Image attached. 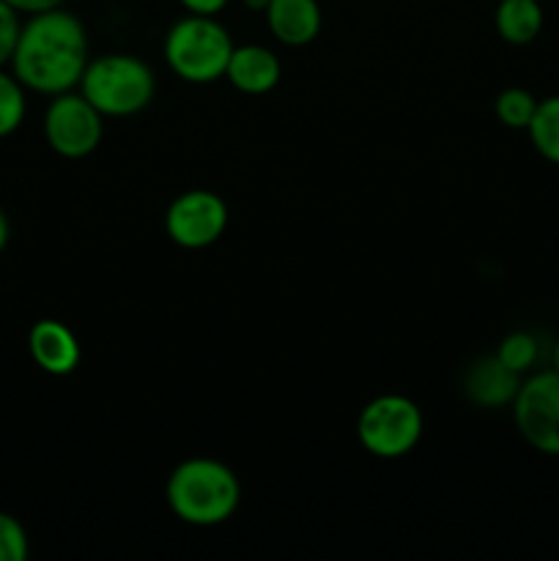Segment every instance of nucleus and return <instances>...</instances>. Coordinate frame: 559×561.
I'll return each instance as SVG.
<instances>
[{
	"instance_id": "obj_21",
	"label": "nucleus",
	"mask_w": 559,
	"mask_h": 561,
	"mask_svg": "<svg viewBox=\"0 0 559 561\" xmlns=\"http://www.w3.org/2000/svg\"><path fill=\"white\" fill-rule=\"evenodd\" d=\"M181 5H184L190 14H206V16H214L219 14V11L228 5V0H179Z\"/></svg>"
},
{
	"instance_id": "obj_11",
	"label": "nucleus",
	"mask_w": 559,
	"mask_h": 561,
	"mask_svg": "<svg viewBox=\"0 0 559 561\" xmlns=\"http://www.w3.org/2000/svg\"><path fill=\"white\" fill-rule=\"evenodd\" d=\"M225 77H228L236 91L247 93V96H263V93L277 88L280 77H283V66H280V58L269 47L241 44L230 53Z\"/></svg>"
},
{
	"instance_id": "obj_10",
	"label": "nucleus",
	"mask_w": 559,
	"mask_h": 561,
	"mask_svg": "<svg viewBox=\"0 0 559 561\" xmlns=\"http://www.w3.org/2000/svg\"><path fill=\"white\" fill-rule=\"evenodd\" d=\"M521 381L524 378L502 365V359L493 354L471 362L464 376V392L480 409H502V405H513Z\"/></svg>"
},
{
	"instance_id": "obj_8",
	"label": "nucleus",
	"mask_w": 559,
	"mask_h": 561,
	"mask_svg": "<svg viewBox=\"0 0 559 561\" xmlns=\"http://www.w3.org/2000/svg\"><path fill=\"white\" fill-rule=\"evenodd\" d=\"M228 228V206L212 190H186L164 211L170 241L184 250H206L223 239Z\"/></svg>"
},
{
	"instance_id": "obj_19",
	"label": "nucleus",
	"mask_w": 559,
	"mask_h": 561,
	"mask_svg": "<svg viewBox=\"0 0 559 561\" xmlns=\"http://www.w3.org/2000/svg\"><path fill=\"white\" fill-rule=\"evenodd\" d=\"M20 31V11H16L14 5L5 3V0H0V69H3L5 64H11V55H14Z\"/></svg>"
},
{
	"instance_id": "obj_13",
	"label": "nucleus",
	"mask_w": 559,
	"mask_h": 561,
	"mask_svg": "<svg viewBox=\"0 0 559 561\" xmlns=\"http://www.w3.org/2000/svg\"><path fill=\"white\" fill-rule=\"evenodd\" d=\"M493 25L502 42L515 44V47L532 44L543 31L540 0H499Z\"/></svg>"
},
{
	"instance_id": "obj_7",
	"label": "nucleus",
	"mask_w": 559,
	"mask_h": 561,
	"mask_svg": "<svg viewBox=\"0 0 559 561\" xmlns=\"http://www.w3.org/2000/svg\"><path fill=\"white\" fill-rule=\"evenodd\" d=\"M104 137V115L82 93L66 91L53 96L44 113V140L58 157L85 159Z\"/></svg>"
},
{
	"instance_id": "obj_3",
	"label": "nucleus",
	"mask_w": 559,
	"mask_h": 561,
	"mask_svg": "<svg viewBox=\"0 0 559 561\" xmlns=\"http://www.w3.org/2000/svg\"><path fill=\"white\" fill-rule=\"evenodd\" d=\"M157 80L146 60L126 53H110L88 60L80 80V93L104 115L126 118L151 104Z\"/></svg>"
},
{
	"instance_id": "obj_14",
	"label": "nucleus",
	"mask_w": 559,
	"mask_h": 561,
	"mask_svg": "<svg viewBox=\"0 0 559 561\" xmlns=\"http://www.w3.org/2000/svg\"><path fill=\"white\" fill-rule=\"evenodd\" d=\"M526 135L546 162L559 164V93L537 102L535 115L526 126Z\"/></svg>"
},
{
	"instance_id": "obj_4",
	"label": "nucleus",
	"mask_w": 559,
	"mask_h": 561,
	"mask_svg": "<svg viewBox=\"0 0 559 561\" xmlns=\"http://www.w3.org/2000/svg\"><path fill=\"white\" fill-rule=\"evenodd\" d=\"M233 38L214 16L190 14L173 22L164 36V60L175 77L195 85L225 77Z\"/></svg>"
},
{
	"instance_id": "obj_2",
	"label": "nucleus",
	"mask_w": 559,
	"mask_h": 561,
	"mask_svg": "<svg viewBox=\"0 0 559 561\" xmlns=\"http://www.w3.org/2000/svg\"><path fill=\"white\" fill-rule=\"evenodd\" d=\"M175 518L190 526H219L239 510L241 482L233 469L214 458H190L179 463L164 488Z\"/></svg>"
},
{
	"instance_id": "obj_17",
	"label": "nucleus",
	"mask_w": 559,
	"mask_h": 561,
	"mask_svg": "<svg viewBox=\"0 0 559 561\" xmlns=\"http://www.w3.org/2000/svg\"><path fill=\"white\" fill-rule=\"evenodd\" d=\"M497 356L502 359V365H507L510 370L526 376V373L535 367L537 356H540V345H537L535 334L529 332H510L507 337L499 343Z\"/></svg>"
},
{
	"instance_id": "obj_22",
	"label": "nucleus",
	"mask_w": 559,
	"mask_h": 561,
	"mask_svg": "<svg viewBox=\"0 0 559 561\" xmlns=\"http://www.w3.org/2000/svg\"><path fill=\"white\" fill-rule=\"evenodd\" d=\"M9 236H11L9 217H5L3 208H0V252H3V250H5V244H9Z\"/></svg>"
},
{
	"instance_id": "obj_23",
	"label": "nucleus",
	"mask_w": 559,
	"mask_h": 561,
	"mask_svg": "<svg viewBox=\"0 0 559 561\" xmlns=\"http://www.w3.org/2000/svg\"><path fill=\"white\" fill-rule=\"evenodd\" d=\"M244 5H247V9H252V11H266L269 0H244Z\"/></svg>"
},
{
	"instance_id": "obj_6",
	"label": "nucleus",
	"mask_w": 559,
	"mask_h": 561,
	"mask_svg": "<svg viewBox=\"0 0 559 561\" xmlns=\"http://www.w3.org/2000/svg\"><path fill=\"white\" fill-rule=\"evenodd\" d=\"M513 420L521 438L535 453L559 458V373H532L513 400Z\"/></svg>"
},
{
	"instance_id": "obj_12",
	"label": "nucleus",
	"mask_w": 559,
	"mask_h": 561,
	"mask_svg": "<svg viewBox=\"0 0 559 561\" xmlns=\"http://www.w3.org/2000/svg\"><path fill=\"white\" fill-rule=\"evenodd\" d=\"M266 25L285 47H305L321 33V5L318 0H269Z\"/></svg>"
},
{
	"instance_id": "obj_1",
	"label": "nucleus",
	"mask_w": 559,
	"mask_h": 561,
	"mask_svg": "<svg viewBox=\"0 0 559 561\" xmlns=\"http://www.w3.org/2000/svg\"><path fill=\"white\" fill-rule=\"evenodd\" d=\"M88 66L85 25L71 11H38L22 22L11 71L27 91L58 96L75 91Z\"/></svg>"
},
{
	"instance_id": "obj_24",
	"label": "nucleus",
	"mask_w": 559,
	"mask_h": 561,
	"mask_svg": "<svg viewBox=\"0 0 559 561\" xmlns=\"http://www.w3.org/2000/svg\"><path fill=\"white\" fill-rule=\"evenodd\" d=\"M551 370L559 373V340L554 343V351H551Z\"/></svg>"
},
{
	"instance_id": "obj_20",
	"label": "nucleus",
	"mask_w": 559,
	"mask_h": 561,
	"mask_svg": "<svg viewBox=\"0 0 559 561\" xmlns=\"http://www.w3.org/2000/svg\"><path fill=\"white\" fill-rule=\"evenodd\" d=\"M9 5H14L20 14H38V11H49V9H60L66 0H5Z\"/></svg>"
},
{
	"instance_id": "obj_15",
	"label": "nucleus",
	"mask_w": 559,
	"mask_h": 561,
	"mask_svg": "<svg viewBox=\"0 0 559 561\" xmlns=\"http://www.w3.org/2000/svg\"><path fill=\"white\" fill-rule=\"evenodd\" d=\"M25 91L27 88L16 80L14 71L0 69V137L14 135L25 121Z\"/></svg>"
},
{
	"instance_id": "obj_18",
	"label": "nucleus",
	"mask_w": 559,
	"mask_h": 561,
	"mask_svg": "<svg viewBox=\"0 0 559 561\" xmlns=\"http://www.w3.org/2000/svg\"><path fill=\"white\" fill-rule=\"evenodd\" d=\"M31 553L27 531L14 515L0 513V561H25Z\"/></svg>"
},
{
	"instance_id": "obj_5",
	"label": "nucleus",
	"mask_w": 559,
	"mask_h": 561,
	"mask_svg": "<svg viewBox=\"0 0 559 561\" xmlns=\"http://www.w3.org/2000/svg\"><path fill=\"white\" fill-rule=\"evenodd\" d=\"M422 411L406 394H378L356 420V438L373 458L395 460L409 455L422 438Z\"/></svg>"
},
{
	"instance_id": "obj_9",
	"label": "nucleus",
	"mask_w": 559,
	"mask_h": 561,
	"mask_svg": "<svg viewBox=\"0 0 559 561\" xmlns=\"http://www.w3.org/2000/svg\"><path fill=\"white\" fill-rule=\"evenodd\" d=\"M27 351L38 370L49 373V376H69L77 370L82 356L77 334L55 318L33 323L27 332Z\"/></svg>"
},
{
	"instance_id": "obj_16",
	"label": "nucleus",
	"mask_w": 559,
	"mask_h": 561,
	"mask_svg": "<svg viewBox=\"0 0 559 561\" xmlns=\"http://www.w3.org/2000/svg\"><path fill=\"white\" fill-rule=\"evenodd\" d=\"M537 102H540V99H535V93L526 91V88L513 85L504 88V91L499 93L497 102H493V113H497V118L502 121L507 129H526L532 115H535Z\"/></svg>"
}]
</instances>
